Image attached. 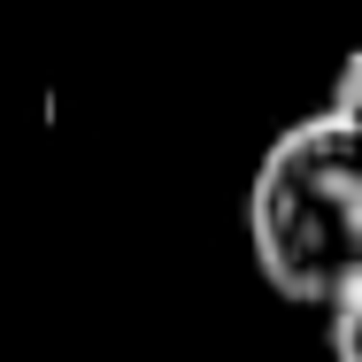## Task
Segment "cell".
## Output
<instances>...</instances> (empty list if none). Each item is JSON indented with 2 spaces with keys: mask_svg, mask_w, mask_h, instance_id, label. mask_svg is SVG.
<instances>
[{
  "mask_svg": "<svg viewBox=\"0 0 362 362\" xmlns=\"http://www.w3.org/2000/svg\"><path fill=\"white\" fill-rule=\"evenodd\" d=\"M324 108L362 132V47H347V62H339V77H332V100H324Z\"/></svg>",
  "mask_w": 362,
  "mask_h": 362,
  "instance_id": "3957f363",
  "label": "cell"
},
{
  "mask_svg": "<svg viewBox=\"0 0 362 362\" xmlns=\"http://www.w3.org/2000/svg\"><path fill=\"white\" fill-rule=\"evenodd\" d=\"M332 362H362V286L332 300Z\"/></svg>",
  "mask_w": 362,
  "mask_h": 362,
  "instance_id": "7a4b0ae2",
  "label": "cell"
},
{
  "mask_svg": "<svg viewBox=\"0 0 362 362\" xmlns=\"http://www.w3.org/2000/svg\"><path fill=\"white\" fill-rule=\"evenodd\" d=\"M247 239L262 278L300 300L332 308L347 286H362V132L332 108L286 124L247 193Z\"/></svg>",
  "mask_w": 362,
  "mask_h": 362,
  "instance_id": "6da1fadb",
  "label": "cell"
}]
</instances>
